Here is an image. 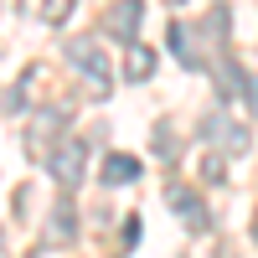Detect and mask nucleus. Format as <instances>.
<instances>
[{"label":"nucleus","mask_w":258,"mask_h":258,"mask_svg":"<svg viewBox=\"0 0 258 258\" xmlns=\"http://www.w3.org/2000/svg\"><path fill=\"white\" fill-rule=\"evenodd\" d=\"M68 62L93 83V93H98V98L114 88V78H109V52H103L93 36H73V41H68Z\"/></svg>","instance_id":"nucleus-1"},{"label":"nucleus","mask_w":258,"mask_h":258,"mask_svg":"<svg viewBox=\"0 0 258 258\" xmlns=\"http://www.w3.org/2000/svg\"><path fill=\"white\" fill-rule=\"evenodd\" d=\"M83 165H88V150H83V140H73V135H62L52 145V155H47V170H52V181L62 191H73L83 181Z\"/></svg>","instance_id":"nucleus-2"},{"label":"nucleus","mask_w":258,"mask_h":258,"mask_svg":"<svg viewBox=\"0 0 258 258\" xmlns=\"http://www.w3.org/2000/svg\"><path fill=\"white\" fill-rule=\"evenodd\" d=\"M62 119H68L62 109H36V114H31V124H26V140H21L31 160H47V155H52V145L62 140V135H57V129H62Z\"/></svg>","instance_id":"nucleus-3"},{"label":"nucleus","mask_w":258,"mask_h":258,"mask_svg":"<svg viewBox=\"0 0 258 258\" xmlns=\"http://www.w3.org/2000/svg\"><path fill=\"white\" fill-rule=\"evenodd\" d=\"M165 202H170V212H176V217H181L191 232H207V227H212L207 207H202V197H197L191 186H170V191H165Z\"/></svg>","instance_id":"nucleus-4"},{"label":"nucleus","mask_w":258,"mask_h":258,"mask_svg":"<svg viewBox=\"0 0 258 258\" xmlns=\"http://www.w3.org/2000/svg\"><path fill=\"white\" fill-rule=\"evenodd\" d=\"M197 135H202V140H222L227 150H248V135H243V129H232V124H227L217 109L202 119V129H197Z\"/></svg>","instance_id":"nucleus-5"},{"label":"nucleus","mask_w":258,"mask_h":258,"mask_svg":"<svg viewBox=\"0 0 258 258\" xmlns=\"http://www.w3.org/2000/svg\"><path fill=\"white\" fill-rule=\"evenodd\" d=\"M140 21H145V6H140V0H124V6H114V11H109V31H114L119 41H135Z\"/></svg>","instance_id":"nucleus-6"},{"label":"nucleus","mask_w":258,"mask_h":258,"mask_svg":"<svg viewBox=\"0 0 258 258\" xmlns=\"http://www.w3.org/2000/svg\"><path fill=\"white\" fill-rule=\"evenodd\" d=\"M73 232H78V207L62 197L52 207V222H47V243H73Z\"/></svg>","instance_id":"nucleus-7"},{"label":"nucleus","mask_w":258,"mask_h":258,"mask_svg":"<svg viewBox=\"0 0 258 258\" xmlns=\"http://www.w3.org/2000/svg\"><path fill=\"white\" fill-rule=\"evenodd\" d=\"M150 73H155V52L140 47V41H129V47H124V78L129 83H145Z\"/></svg>","instance_id":"nucleus-8"},{"label":"nucleus","mask_w":258,"mask_h":258,"mask_svg":"<svg viewBox=\"0 0 258 258\" xmlns=\"http://www.w3.org/2000/svg\"><path fill=\"white\" fill-rule=\"evenodd\" d=\"M129 181H140V160L109 150V160H103V186H129Z\"/></svg>","instance_id":"nucleus-9"},{"label":"nucleus","mask_w":258,"mask_h":258,"mask_svg":"<svg viewBox=\"0 0 258 258\" xmlns=\"http://www.w3.org/2000/svg\"><path fill=\"white\" fill-rule=\"evenodd\" d=\"M170 52H176L181 68H202V57L191 52V31H186V21H170Z\"/></svg>","instance_id":"nucleus-10"},{"label":"nucleus","mask_w":258,"mask_h":258,"mask_svg":"<svg viewBox=\"0 0 258 258\" xmlns=\"http://www.w3.org/2000/svg\"><path fill=\"white\" fill-rule=\"evenodd\" d=\"M150 145H155V155H160V160H176V129H170V124H155Z\"/></svg>","instance_id":"nucleus-11"},{"label":"nucleus","mask_w":258,"mask_h":258,"mask_svg":"<svg viewBox=\"0 0 258 258\" xmlns=\"http://www.w3.org/2000/svg\"><path fill=\"white\" fill-rule=\"evenodd\" d=\"M217 78H222V93H227V98H232V93H243V83H248V73H243V68H232V62H222V73H217Z\"/></svg>","instance_id":"nucleus-12"},{"label":"nucleus","mask_w":258,"mask_h":258,"mask_svg":"<svg viewBox=\"0 0 258 258\" xmlns=\"http://www.w3.org/2000/svg\"><path fill=\"white\" fill-rule=\"evenodd\" d=\"M202 176H207L212 186H217V181H227V165H222V155H212V160L202 165Z\"/></svg>","instance_id":"nucleus-13"},{"label":"nucleus","mask_w":258,"mask_h":258,"mask_svg":"<svg viewBox=\"0 0 258 258\" xmlns=\"http://www.w3.org/2000/svg\"><path fill=\"white\" fill-rule=\"evenodd\" d=\"M41 16H47L52 26H57V21H68V0H47V11H41Z\"/></svg>","instance_id":"nucleus-14"},{"label":"nucleus","mask_w":258,"mask_h":258,"mask_svg":"<svg viewBox=\"0 0 258 258\" xmlns=\"http://www.w3.org/2000/svg\"><path fill=\"white\" fill-rule=\"evenodd\" d=\"M135 243H140V217H129L124 222V248H135Z\"/></svg>","instance_id":"nucleus-15"},{"label":"nucleus","mask_w":258,"mask_h":258,"mask_svg":"<svg viewBox=\"0 0 258 258\" xmlns=\"http://www.w3.org/2000/svg\"><path fill=\"white\" fill-rule=\"evenodd\" d=\"M243 93H248V103H253V114H258V73H248V83H243Z\"/></svg>","instance_id":"nucleus-16"},{"label":"nucleus","mask_w":258,"mask_h":258,"mask_svg":"<svg viewBox=\"0 0 258 258\" xmlns=\"http://www.w3.org/2000/svg\"><path fill=\"white\" fill-rule=\"evenodd\" d=\"M253 238H258V217H253Z\"/></svg>","instance_id":"nucleus-17"}]
</instances>
